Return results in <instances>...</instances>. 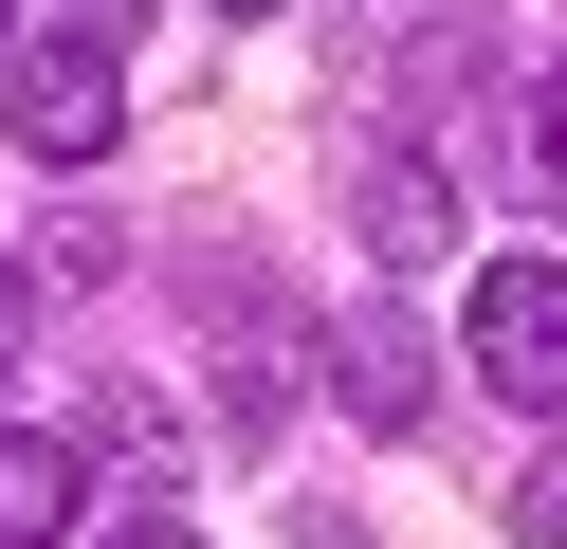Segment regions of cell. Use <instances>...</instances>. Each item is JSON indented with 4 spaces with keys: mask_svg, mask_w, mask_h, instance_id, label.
Segmentation results:
<instances>
[{
    "mask_svg": "<svg viewBox=\"0 0 567 549\" xmlns=\"http://www.w3.org/2000/svg\"><path fill=\"white\" fill-rule=\"evenodd\" d=\"M476 385L513 421H567V256H476Z\"/></svg>",
    "mask_w": 567,
    "mask_h": 549,
    "instance_id": "1",
    "label": "cell"
},
{
    "mask_svg": "<svg viewBox=\"0 0 567 549\" xmlns=\"http://www.w3.org/2000/svg\"><path fill=\"white\" fill-rule=\"evenodd\" d=\"M0 129H19V165H111V146H128V92H111V55H92V37H55V55H19Z\"/></svg>",
    "mask_w": 567,
    "mask_h": 549,
    "instance_id": "2",
    "label": "cell"
},
{
    "mask_svg": "<svg viewBox=\"0 0 567 549\" xmlns=\"http://www.w3.org/2000/svg\"><path fill=\"white\" fill-rule=\"evenodd\" d=\"M74 512H92V458L55 421H0V549H55Z\"/></svg>",
    "mask_w": 567,
    "mask_h": 549,
    "instance_id": "3",
    "label": "cell"
},
{
    "mask_svg": "<svg viewBox=\"0 0 567 549\" xmlns=\"http://www.w3.org/2000/svg\"><path fill=\"white\" fill-rule=\"evenodd\" d=\"M367 256H384V275H440V256H457V202H440L421 146H367Z\"/></svg>",
    "mask_w": 567,
    "mask_h": 549,
    "instance_id": "4",
    "label": "cell"
},
{
    "mask_svg": "<svg viewBox=\"0 0 567 549\" xmlns=\"http://www.w3.org/2000/svg\"><path fill=\"white\" fill-rule=\"evenodd\" d=\"M330 403H367V421H421V329L384 312V293H348V312H330Z\"/></svg>",
    "mask_w": 567,
    "mask_h": 549,
    "instance_id": "5",
    "label": "cell"
},
{
    "mask_svg": "<svg viewBox=\"0 0 567 549\" xmlns=\"http://www.w3.org/2000/svg\"><path fill=\"white\" fill-rule=\"evenodd\" d=\"M513 531H530V549H567V458H549V476L513 495Z\"/></svg>",
    "mask_w": 567,
    "mask_h": 549,
    "instance_id": "6",
    "label": "cell"
},
{
    "mask_svg": "<svg viewBox=\"0 0 567 549\" xmlns=\"http://www.w3.org/2000/svg\"><path fill=\"white\" fill-rule=\"evenodd\" d=\"M128 19H147V0H55V37H92V55H111Z\"/></svg>",
    "mask_w": 567,
    "mask_h": 549,
    "instance_id": "7",
    "label": "cell"
},
{
    "mask_svg": "<svg viewBox=\"0 0 567 549\" xmlns=\"http://www.w3.org/2000/svg\"><path fill=\"white\" fill-rule=\"evenodd\" d=\"M111 549H202V531H184V512H147V531H111Z\"/></svg>",
    "mask_w": 567,
    "mask_h": 549,
    "instance_id": "8",
    "label": "cell"
},
{
    "mask_svg": "<svg viewBox=\"0 0 567 549\" xmlns=\"http://www.w3.org/2000/svg\"><path fill=\"white\" fill-rule=\"evenodd\" d=\"M549 183H567V73H549Z\"/></svg>",
    "mask_w": 567,
    "mask_h": 549,
    "instance_id": "9",
    "label": "cell"
},
{
    "mask_svg": "<svg viewBox=\"0 0 567 549\" xmlns=\"http://www.w3.org/2000/svg\"><path fill=\"white\" fill-rule=\"evenodd\" d=\"M220 19H275V0H220Z\"/></svg>",
    "mask_w": 567,
    "mask_h": 549,
    "instance_id": "10",
    "label": "cell"
}]
</instances>
